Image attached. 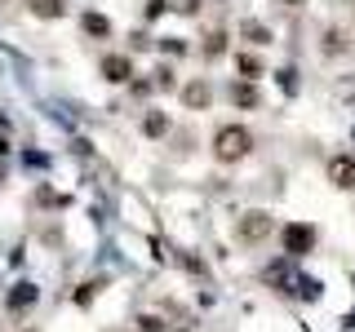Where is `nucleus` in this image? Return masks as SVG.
I'll list each match as a JSON object with an SVG mask.
<instances>
[{"mask_svg": "<svg viewBox=\"0 0 355 332\" xmlns=\"http://www.w3.org/2000/svg\"><path fill=\"white\" fill-rule=\"evenodd\" d=\"M103 75L111 84H125L133 75V58H129V53H107V58H103Z\"/></svg>", "mask_w": 355, "mask_h": 332, "instance_id": "obj_5", "label": "nucleus"}, {"mask_svg": "<svg viewBox=\"0 0 355 332\" xmlns=\"http://www.w3.org/2000/svg\"><path fill=\"white\" fill-rule=\"evenodd\" d=\"M142 129H147L151 138H164V133H169V116H160V111H151V116L142 120Z\"/></svg>", "mask_w": 355, "mask_h": 332, "instance_id": "obj_10", "label": "nucleus"}, {"mask_svg": "<svg viewBox=\"0 0 355 332\" xmlns=\"http://www.w3.org/2000/svg\"><path fill=\"white\" fill-rule=\"evenodd\" d=\"M85 31H89V36H107L111 22H107L103 14H85Z\"/></svg>", "mask_w": 355, "mask_h": 332, "instance_id": "obj_11", "label": "nucleus"}, {"mask_svg": "<svg viewBox=\"0 0 355 332\" xmlns=\"http://www.w3.org/2000/svg\"><path fill=\"white\" fill-rule=\"evenodd\" d=\"M280 239H284V252H288V257H302V252H311V248H315V226H302V221H288Z\"/></svg>", "mask_w": 355, "mask_h": 332, "instance_id": "obj_3", "label": "nucleus"}, {"mask_svg": "<svg viewBox=\"0 0 355 332\" xmlns=\"http://www.w3.org/2000/svg\"><path fill=\"white\" fill-rule=\"evenodd\" d=\"M338 49H347V40H342L338 31H329V36H324V53H338Z\"/></svg>", "mask_w": 355, "mask_h": 332, "instance_id": "obj_13", "label": "nucleus"}, {"mask_svg": "<svg viewBox=\"0 0 355 332\" xmlns=\"http://www.w3.org/2000/svg\"><path fill=\"white\" fill-rule=\"evenodd\" d=\"M284 5H306V0H284Z\"/></svg>", "mask_w": 355, "mask_h": 332, "instance_id": "obj_16", "label": "nucleus"}, {"mask_svg": "<svg viewBox=\"0 0 355 332\" xmlns=\"http://www.w3.org/2000/svg\"><path fill=\"white\" fill-rule=\"evenodd\" d=\"M329 182L338 191H355V155H333L329 160Z\"/></svg>", "mask_w": 355, "mask_h": 332, "instance_id": "obj_4", "label": "nucleus"}, {"mask_svg": "<svg viewBox=\"0 0 355 332\" xmlns=\"http://www.w3.org/2000/svg\"><path fill=\"white\" fill-rule=\"evenodd\" d=\"M31 306H36V284H18L14 293H9V310L22 315V310H31Z\"/></svg>", "mask_w": 355, "mask_h": 332, "instance_id": "obj_8", "label": "nucleus"}, {"mask_svg": "<svg viewBox=\"0 0 355 332\" xmlns=\"http://www.w3.org/2000/svg\"><path fill=\"white\" fill-rule=\"evenodd\" d=\"M169 5L178 9V14H196V9H200V0H169Z\"/></svg>", "mask_w": 355, "mask_h": 332, "instance_id": "obj_14", "label": "nucleus"}, {"mask_svg": "<svg viewBox=\"0 0 355 332\" xmlns=\"http://www.w3.org/2000/svg\"><path fill=\"white\" fill-rule=\"evenodd\" d=\"M271 230H275V217L266 213V208H249L244 217H236V239L240 243H262V239H271Z\"/></svg>", "mask_w": 355, "mask_h": 332, "instance_id": "obj_2", "label": "nucleus"}, {"mask_svg": "<svg viewBox=\"0 0 355 332\" xmlns=\"http://www.w3.org/2000/svg\"><path fill=\"white\" fill-rule=\"evenodd\" d=\"M27 9L36 18H62L67 14V0H27Z\"/></svg>", "mask_w": 355, "mask_h": 332, "instance_id": "obj_9", "label": "nucleus"}, {"mask_svg": "<svg viewBox=\"0 0 355 332\" xmlns=\"http://www.w3.org/2000/svg\"><path fill=\"white\" fill-rule=\"evenodd\" d=\"M222 40H227V36H222V31H214V36H209V44H205V53H209V58H218V53L227 49V44H222Z\"/></svg>", "mask_w": 355, "mask_h": 332, "instance_id": "obj_12", "label": "nucleus"}, {"mask_svg": "<svg viewBox=\"0 0 355 332\" xmlns=\"http://www.w3.org/2000/svg\"><path fill=\"white\" fill-rule=\"evenodd\" d=\"M231 102L236 107H262V93H258V84L253 80H231Z\"/></svg>", "mask_w": 355, "mask_h": 332, "instance_id": "obj_6", "label": "nucleus"}, {"mask_svg": "<svg viewBox=\"0 0 355 332\" xmlns=\"http://www.w3.org/2000/svg\"><path fill=\"white\" fill-rule=\"evenodd\" d=\"M249 151H253V133L244 124H222L218 129V138H214V160L218 164H240Z\"/></svg>", "mask_w": 355, "mask_h": 332, "instance_id": "obj_1", "label": "nucleus"}, {"mask_svg": "<svg viewBox=\"0 0 355 332\" xmlns=\"http://www.w3.org/2000/svg\"><path fill=\"white\" fill-rule=\"evenodd\" d=\"M142 332H164V324L155 315H142Z\"/></svg>", "mask_w": 355, "mask_h": 332, "instance_id": "obj_15", "label": "nucleus"}, {"mask_svg": "<svg viewBox=\"0 0 355 332\" xmlns=\"http://www.w3.org/2000/svg\"><path fill=\"white\" fill-rule=\"evenodd\" d=\"M182 102H187V107H200V111H205L209 102H214V89H209V80H196V84H187V89H182Z\"/></svg>", "mask_w": 355, "mask_h": 332, "instance_id": "obj_7", "label": "nucleus"}]
</instances>
